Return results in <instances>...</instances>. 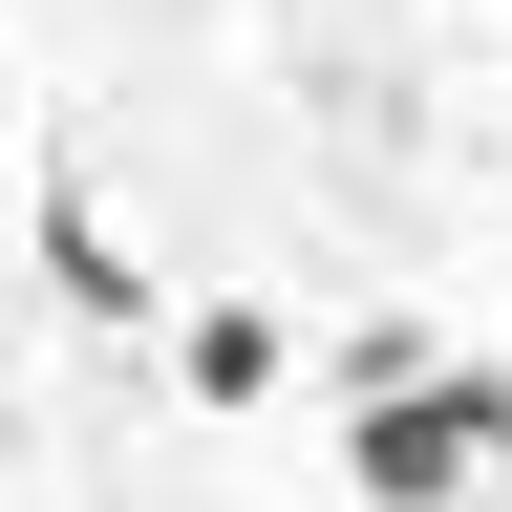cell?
I'll use <instances>...</instances> for the list:
<instances>
[{"instance_id":"1","label":"cell","mask_w":512,"mask_h":512,"mask_svg":"<svg viewBox=\"0 0 512 512\" xmlns=\"http://www.w3.org/2000/svg\"><path fill=\"white\" fill-rule=\"evenodd\" d=\"M491 448H512V363H427V384H384L342 427V470H363V512H448Z\"/></svg>"},{"instance_id":"2","label":"cell","mask_w":512,"mask_h":512,"mask_svg":"<svg viewBox=\"0 0 512 512\" xmlns=\"http://www.w3.org/2000/svg\"><path fill=\"white\" fill-rule=\"evenodd\" d=\"M192 384H214V406H256V384H278V320L214 299V320H192Z\"/></svg>"}]
</instances>
